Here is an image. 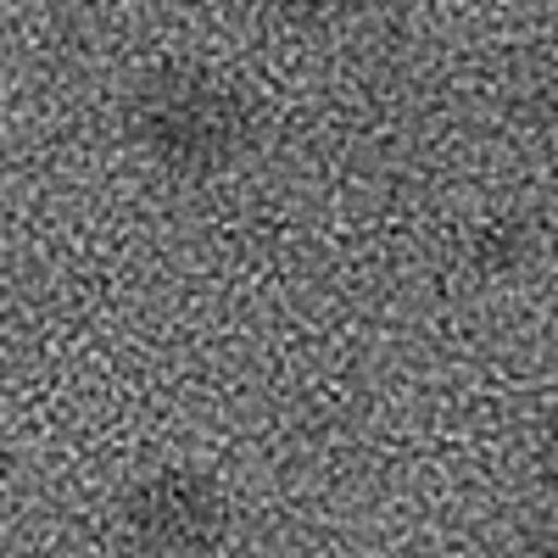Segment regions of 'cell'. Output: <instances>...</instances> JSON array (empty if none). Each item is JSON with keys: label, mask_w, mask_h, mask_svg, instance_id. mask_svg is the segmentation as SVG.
Masks as SVG:
<instances>
[{"label": "cell", "mask_w": 558, "mask_h": 558, "mask_svg": "<svg viewBox=\"0 0 558 558\" xmlns=\"http://www.w3.org/2000/svg\"><path fill=\"white\" fill-rule=\"evenodd\" d=\"M286 7H291L302 23H341V17L368 12V0H286Z\"/></svg>", "instance_id": "277c9868"}, {"label": "cell", "mask_w": 558, "mask_h": 558, "mask_svg": "<svg viewBox=\"0 0 558 558\" xmlns=\"http://www.w3.org/2000/svg\"><path fill=\"white\" fill-rule=\"evenodd\" d=\"M129 134L168 173L213 179L246 162L257 146V118L229 84L196 68H157L129 96Z\"/></svg>", "instance_id": "6da1fadb"}, {"label": "cell", "mask_w": 558, "mask_h": 558, "mask_svg": "<svg viewBox=\"0 0 558 558\" xmlns=\"http://www.w3.org/2000/svg\"><path fill=\"white\" fill-rule=\"evenodd\" d=\"M123 531L140 553H213L223 536V497L196 470H157L123 497Z\"/></svg>", "instance_id": "7a4b0ae2"}, {"label": "cell", "mask_w": 558, "mask_h": 558, "mask_svg": "<svg viewBox=\"0 0 558 558\" xmlns=\"http://www.w3.org/2000/svg\"><path fill=\"white\" fill-rule=\"evenodd\" d=\"M531 257H536V235H531L525 218L486 223L481 235L470 241V268H475L481 279H514Z\"/></svg>", "instance_id": "3957f363"}]
</instances>
